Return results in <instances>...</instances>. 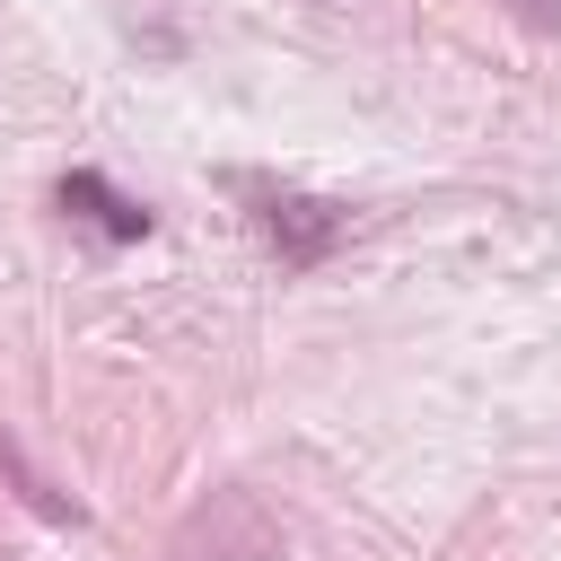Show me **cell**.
Segmentation results:
<instances>
[{
    "instance_id": "7a4b0ae2",
    "label": "cell",
    "mask_w": 561,
    "mask_h": 561,
    "mask_svg": "<svg viewBox=\"0 0 561 561\" xmlns=\"http://www.w3.org/2000/svg\"><path fill=\"white\" fill-rule=\"evenodd\" d=\"M53 202H61V219H79V228H96L105 245H140L158 219H149V202H131L123 184H105L96 167H70L61 184H53Z\"/></svg>"
},
{
    "instance_id": "277c9868",
    "label": "cell",
    "mask_w": 561,
    "mask_h": 561,
    "mask_svg": "<svg viewBox=\"0 0 561 561\" xmlns=\"http://www.w3.org/2000/svg\"><path fill=\"white\" fill-rule=\"evenodd\" d=\"M517 18H526L535 35H552V26H561V0H517Z\"/></svg>"
},
{
    "instance_id": "6da1fadb",
    "label": "cell",
    "mask_w": 561,
    "mask_h": 561,
    "mask_svg": "<svg viewBox=\"0 0 561 561\" xmlns=\"http://www.w3.org/2000/svg\"><path fill=\"white\" fill-rule=\"evenodd\" d=\"M254 193V228L272 237V254L289 272H316L342 237H351V210L342 202H316V193H280V184H245Z\"/></svg>"
},
{
    "instance_id": "3957f363",
    "label": "cell",
    "mask_w": 561,
    "mask_h": 561,
    "mask_svg": "<svg viewBox=\"0 0 561 561\" xmlns=\"http://www.w3.org/2000/svg\"><path fill=\"white\" fill-rule=\"evenodd\" d=\"M0 473L18 482V500H26V508H44V517H61V526H79V500H70V491H53V482H44V473H35L26 456H18V438H9V430H0Z\"/></svg>"
}]
</instances>
